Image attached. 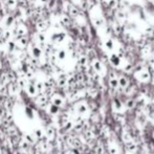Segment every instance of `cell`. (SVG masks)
Returning a JSON list of instances; mask_svg holds the SVG:
<instances>
[{
    "instance_id": "8992f818",
    "label": "cell",
    "mask_w": 154,
    "mask_h": 154,
    "mask_svg": "<svg viewBox=\"0 0 154 154\" xmlns=\"http://www.w3.org/2000/svg\"><path fill=\"white\" fill-rule=\"evenodd\" d=\"M49 101H51V104H53V105H55V106L59 107V108L63 107L64 106V104H65L64 98H63L62 96H60L59 93H53V96H51Z\"/></svg>"
},
{
    "instance_id": "f907efd6",
    "label": "cell",
    "mask_w": 154,
    "mask_h": 154,
    "mask_svg": "<svg viewBox=\"0 0 154 154\" xmlns=\"http://www.w3.org/2000/svg\"><path fill=\"white\" fill-rule=\"evenodd\" d=\"M151 1H153V0H151Z\"/></svg>"
},
{
    "instance_id": "7c38bea8",
    "label": "cell",
    "mask_w": 154,
    "mask_h": 154,
    "mask_svg": "<svg viewBox=\"0 0 154 154\" xmlns=\"http://www.w3.org/2000/svg\"><path fill=\"white\" fill-rule=\"evenodd\" d=\"M45 136L48 140V142H49V140H53L56 137V130L53 126H47V127L45 128Z\"/></svg>"
},
{
    "instance_id": "484cf974",
    "label": "cell",
    "mask_w": 154,
    "mask_h": 154,
    "mask_svg": "<svg viewBox=\"0 0 154 154\" xmlns=\"http://www.w3.org/2000/svg\"><path fill=\"white\" fill-rule=\"evenodd\" d=\"M18 88H19V86H18V85L11 84V86L9 87V90H10V93H11V94L17 93V92H18Z\"/></svg>"
},
{
    "instance_id": "83f0119b",
    "label": "cell",
    "mask_w": 154,
    "mask_h": 154,
    "mask_svg": "<svg viewBox=\"0 0 154 154\" xmlns=\"http://www.w3.org/2000/svg\"><path fill=\"white\" fill-rule=\"evenodd\" d=\"M13 22H14V18H13L12 16H7L6 20H5V25H6V27H10L13 24Z\"/></svg>"
},
{
    "instance_id": "ee69618b",
    "label": "cell",
    "mask_w": 154,
    "mask_h": 154,
    "mask_svg": "<svg viewBox=\"0 0 154 154\" xmlns=\"http://www.w3.org/2000/svg\"><path fill=\"white\" fill-rule=\"evenodd\" d=\"M2 35H3V31H2V29H0V38H1V37H2Z\"/></svg>"
},
{
    "instance_id": "e575fe53",
    "label": "cell",
    "mask_w": 154,
    "mask_h": 154,
    "mask_svg": "<svg viewBox=\"0 0 154 154\" xmlns=\"http://www.w3.org/2000/svg\"><path fill=\"white\" fill-rule=\"evenodd\" d=\"M125 105H126V107H127V109H130L134 106V102H133L132 100H128L127 103H126Z\"/></svg>"
},
{
    "instance_id": "9a60e30c",
    "label": "cell",
    "mask_w": 154,
    "mask_h": 154,
    "mask_svg": "<svg viewBox=\"0 0 154 154\" xmlns=\"http://www.w3.org/2000/svg\"><path fill=\"white\" fill-rule=\"evenodd\" d=\"M66 38V34L63 33V31H59V33H56L53 36V40L55 42H62L64 41Z\"/></svg>"
},
{
    "instance_id": "44dd1931",
    "label": "cell",
    "mask_w": 154,
    "mask_h": 154,
    "mask_svg": "<svg viewBox=\"0 0 154 154\" xmlns=\"http://www.w3.org/2000/svg\"><path fill=\"white\" fill-rule=\"evenodd\" d=\"M57 84H58V86H60V87H64L66 84H67V78H66L65 76H60L58 81H57Z\"/></svg>"
},
{
    "instance_id": "bcb514c9",
    "label": "cell",
    "mask_w": 154,
    "mask_h": 154,
    "mask_svg": "<svg viewBox=\"0 0 154 154\" xmlns=\"http://www.w3.org/2000/svg\"><path fill=\"white\" fill-rule=\"evenodd\" d=\"M0 154H2V151H1V148H0Z\"/></svg>"
},
{
    "instance_id": "9c48e42d",
    "label": "cell",
    "mask_w": 154,
    "mask_h": 154,
    "mask_svg": "<svg viewBox=\"0 0 154 154\" xmlns=\"http://www.w3.org/2000/svg\"><path fill=\"white\" fill-rule=\"evenodd\" d=\"M104 46L106 48L107 51H111V53H114V49H116V43H114V40L112 38H107L105 39L104 41Z\"/></svg>"
},
{
    "instance_id": "f35d334b",
    "label": "cell",
    "mask_w": 154,
    "mask_h": 154,
    "mask_svg": "<svg viewBox=\"0 0 154 154\" xmlns=\"http://www.w3.org/2000/svg\"><path fill=\"white\" fill-rule=\"evenodd\" d=\"M37 26H38V29L42 31V29H43L44 27H45V23H44L43 21H39V22H38V25H37Z\"/></svg>"
},
{
    "instance_id": "ffe728a7",
    "label": "cell",
    "mask_w": 154,
    "mask_h": 154,
    "mask_svg": "<svg viewBox=\"0 0 154 154\" xmlns=\"http://www.w3.org/2000/svg\"><path fill=\"white\" fill-rule=\"evenodd\" d=\"M17 85L19 86V88L21 89H24V88H26L27 85H29V83H27V79L26 78H19L17 81Z\"/></svg>"
},
{
    "instance_id": "74e56055",
    "label": "cell",
    "mask_w": 154,
    "mask_h": 154,
    "mask_svg": "<svg viewBox=\"0 0 154 154\" xmlns=\"http://www.w3.org/2000/svg\"><path fill=\"white\" fill-rule=\"evenodd\" d=\"M6 4H7V6H10V7L15 6V4H16V0H6Z\"/></svg>"
},
{
    "instance_id": "f6af8a7d",
    "label": "cell",
    "mask_w": 154,
    "mask_h": 154,
    "mask_svg": "<svg viewBox=\"0 0 154 154\" xmlns=\"http://www.w3.org/2000/svg\"><path fill=\"white\" fill-rule=\"evenodd\" d=\"M152 137L154 138V131H153V133H152Z\"/></svg>"
},
{
    "instance_id": "7dc6e473",
    "label": "cell",
    "mask_w": 154,
    "mask_h": 154,
    "mask_svg": "<svg viewBox=\"0 0 154 154\" xmlns=\"http://www.w3.org/2000/svg\"><path fill=\"white\" fill-rule=\"evenodd\" d=\"M29 1H31V2H34V1H36V0H29Z\"/></svg>"
},
{
    "instance_id": "ac0fdd59",
    "label": "cell",
    "mask_w": 154,
    "mask_h": 154,
    "mask_svg": "<svg viewBox=\"0 0 154 154\" xmlns=\"http://www.w3.org/2000/svg\"><path fill=\"white\" fill-rule=\"evenodd\" d=\"M118 83H120V87H122V88H126V87L129 86V80L125 76L118 77Z\"/></svg>"
},
{
    "instance_id": "836d02e7",
    "label": "cell",
    "mask_w": 154,
    "mask_h": 154,
    "mask_svg": "<svg viewBox=\"0 0 154 154\" xmlns=\"http://www.w3.org/2000/svg\"><path fill=\"white\" fill-rule=\"evenodd\" d=\"M123 69L125 70V71H131V70L133 69V66L131 65L130 63H127V64H125V65H124V67H123Z\"/></svg>"
},
{
    "instance_id": "e0dca14e",
    "label": "cell",
    "mask_w": 154,
    "mask_h": 154,
    "mask_svg": "<svg viewBox=\"0 0 154 154\" xmlns=\"http://www.w3.org/2000/svg\"><path fill=\"white\" fill-rule=\"evenodd\" d=\"M109 86L112 89H116L120 87V83H118V78L116 77H111L109 79Z\"/></svg>"
},
{
    "instance_id": "8d00e7d4",
    "label": "cell",
    "mask_w": 154,
    "mask_h": 154,
    "mask_svg": "<svg viewBox=\"0 0 154 154\" xmlns=\"http://www.w3.org/2000/svg\"><path fill=\"white\" fill-rule=\"evenodd\" d=\"M19 44H20V46H26V44H27V39H25V38H21V39H19Z\"/></svg>"
},
{
    "instance_id": "5b68a950",
    "label": "cell",
    "mask_w": 154,
    "mask_h": 154,
    "mask_svg": "<svg viewBox=\"0 0 154 154\" xmlns=\"http://www.w3.org/2000/svg\"><path fill=\"white\" fill-rule=\"evenodd\" d=\"M109 61H110L111 65L114 66V67H120V66L123 65L122 57L116 53H111L109 55Z\"/></svg>"
},
{
    "instance_id": "f546056e",
    "label": "cell",
    "mask_w": 154,
    "mask_h": 154,
    "mask_svg": "<svg viewBox=\"0 0 154 154\" xmlns=\"http://www.w3.org/2000/svg\"><path fill=\"white\" fill-rule=\"evenodd\" d=\"M37 38H38V40L40 42H45V40H46L45 35H44L43 33H40V31H39L38 34H37Z\"/></svg>"
},
{
    "instance_id": "7bdbcfd3",
    "label": "cell",
    "mask_w": 154,
    "mask_h": 154,
    "mask_svg": "<svg viewBox=\"0 0 154 154\" xmlns=\"http://www.w3.org/2000/svg\"><path fill=\"white\" fill-rule=\"evenodd\" d=\"M42 3H46V2H49V0H40Z\"/></svg>"
},
{
    "instance_id": "30bf717a",
    "label": "cell",
    "mask_w": 154,
    "mask_h": 154,
    "mask_svg": "<svg viewBox=\"0 0 154 154\" xmlns=\"http://www.w3.org/2000/svg\"><path fill=\"white\" fill-rule=\"evenodd\" d=\"M25 90H26V93L29 94V96H31V98H37L38 96V91H37V88L35 86V84L29 83L26 88H25Z\"/></svg>"
},
{
    "instance_id": "7402d4cb",
    "label": "cell",
    "mask_w": 154,
    "mask_h": 154,
    "mask_svg": "<svg viewBox=\"0 0 154 154\" xmlns=\"http://www.w3.org/2000/svg\"><path fill=\"white\" fill-rule=\"evenodd\" d=\"M66 56H67V53H66L65 49H60V51H58V53H57V58L60 61H63L66 59Z\"/></svg>"
},
{
    "instance_id": "4fadbf2b",
    "label": "cell",
    "mask_w": 154,
    "mask_h": 154,
    "mask_svg": "<svg viewBox=\"0 0 154 154\" xmlns=\"http://www.w3.org/2000/svg\"><path fill=\"white\" fill-rule=\"evenodd\" d=\"M22 138H23V140H25V142H26L29 146H35V145L37 144V142H38V140L35 137V135L31 134V133H26V134H24Z\"/></svg>"
},
{
    "instance_id": "3957f363",
    "label": "cell",
    "mask_w": 154,
    "mask_h": 154,
    "mask_svg": "<svg viewBox=\"0 0 154 154\" xmlns=\"http://www.w3.org/2000/svg\"><path fill=\"white\" fill-rule=\"evenodd\" d=\"M111 108H112V110L114 112L120 113V114H123V113H125L127 111L126 105L118 99H113L112 103H111Z\"/></svg>"
},
{
    "instance_id": "681fc988",
    "label": "cell",
    "mask_w": 154,
    "mask_h": 154,
    "mask_svg": "<svg viewBox=\"0 0 154 154\" xmlns=\"http://www.w3.org/2000/svg\"><path fill=\"white\" fill-rule=\"evenodd\" d=\"M106 1H108V0H106Z\"/></svg>"
},
{
    "instance_id": "4dcf8cb0",
    "label": "cell",
    "mask_w": 154,
    "mask_h": 154,
    "mask_svg": "<svg viewBox=\"0 0 154 154\" xmlns=\"http://www.w3.org/2000/svg\"><path fill=\"white\" fill-rule=\"evenodd\" d=\"M7 45V48H9V51H13L15 49V42L12 41V40H10V41L6 43Z\"/></svg>"
},
{
    "instance_id": "f1b7e54d",
    "label": "cell",
    "mask_w": 154,
    "mask_h": 154,
    "mask_svg": "<svg viewBox=\"0 0 154 154\" xmlns=\"http://www.w3.org/2000/svg\"><path fill=\"white\" fill-rule=\"evenodd\" d=\"M107 4H108V6L111 7V9H114V7L118 5V0H108V1H107Z\"/></svg>"
},
{
    "instance_id": "52a82bcc",
    "label": "cell",
    "mask_w": 154,
    "mask_h": 154,
    "mask_svg": "<svg viewBox=\"0 0 154 154\" xmlns=\"http://www.w3.org/2000/svg\"><path fill=\"white\" fill-rule=\"evenodd\" d=\"M36 104L40 108H45L48 105V96L45 93H40L36 98Z\"/></svg>"
},
{
    "instance_id": "2e32d148",
    "label": "cell",
    "mask_w": 154,
    "mask_h": 154,
    "mask_svg": "<svg viewBox=\"0 0 154 154\" xmlns=\"http://www.w3.org/2000/svg\"><path fill=\"white\" fill-rule=\"evenodd\" d=\"M31 56L35 59H40L42 57V49L38 46H34L31 48Z\"/></svg>"
},
{
    "instance_id": "b9f144b4",
    "label": "cell",
    "mask_w": 154,
    "mask_h": 154,
    "mask_svg": "<svg viewBox=\"0 0 154 154\" xmlns=\"http://www.w3.org/2000/svg\"><path fill=\"white\" fill-rule=\"evenodd\" d=\"M2 123H3V118L1 116H0V126L2 125Z\"/></svg>"
},
{
    "instance_id": "8fae6325",
    "label": "cell",
    "mask_w": 154,
    "mask_h": 154,
    "mask_svg": "<svg viewBox=\"0 0 154 154\" xmlns=\"http://www.w3.org/2000/svg\"><path fill=\"white\" fill-rule=\"evenodd\" d=\"M33 134L35 135V137H36L38 140H43L44 138H46V136H45V130H43V129H42V128H40V127L35 128Z\"/></svg>"
},
{
    "instance_id": "d6986e66",
    "label": "cell",
    "mask_w": 154,
    "mask_h": 154,
    "mask_svg": "<svg viewBox=\"0 0 154 154\" xmlns=\"http://www.w3.org/2000/svg\"><path fill=\"white\" fill-rule=\"evenodd\" d=\"M24 113H25V116H27V118H29V120H34L35 118V110L31 107H25V109H24Z\"/></svg>"
},
{
    "instance_id": "c3c4849f",
    "label": "cell",
    "mask_w": 154,
    "mask_h": 154,
    "mask_svg": "<svg viewBox=\"0 0 154 154\" xmlns=\"http://www.w3.org/2000/svg\"><path fill=\"white\" fill-rule=\"evenodd\" d=\"M0 68H1V62H0Z\"/></svg>"
},
{
    "instance_id": "277c9868",
    "label": "cell",
    "mask_w": 154,
    "mask_h": 154,
    "mask_svg": "<svg viewBox=\"0 0 154 154\" xmlns=\"http://www.w3.org/2000/svg\"><path fill=\"white\" fill-rule=\"evenodd\" d=\"M91 66H92V68H93L94 71H96L99 76H103L104 77V76L106 75V72H107L106 67H105V65H104L100 60H98V59L92 60Z\"/></svg>"
},
{
    "instance_id": "5bb4252c",
    "label": "cell",
    "mask_w": 154,
    "mask_h": 154,
    "mask_svg": "<svg viewBox=\"0 0 154 154\" xmlns=\"http://www.w3.org/2000/svg\"><path fill=\"white\" fill-rule=\"evenodd\" d=\"M45 109L47 110L48 114H51V116H57L59 113V111H60V108H59V107L55 106V105H53V104H51V103L45 107Z\"/></svg>"
},
{
    "instance_id": "4316f807",
    "label": "cell",
    "mask_w": 154,
    "mask_h": 154,
    "mask_svg": "<svg viewBox=\"0 0 154 154\" xmlns=\"http://www.w3.org/2000/svg\"><path fill=\"white\" fill-rule=\"evenodd\" d=\"M93 23H94V25H96V27H101L102 25L104 24V20L102 19V18H94Z\"/></svg>"
},
{
    "instance_id": "ab89813d",
    "label": "cell",
    "mask_w": 154,
    "mask_h": 154,
    "mask_svg": "<svg viewBox=\"0 0 154 154\" xmlns=\"http://www.w3.org/2000/svg\"><path fill=\"white\" fill-rule=\"evenodd\" d=\"M4 38H5V40H9V41H10V38H11V31H5Z\"/></svg>"
},
{
    "instance_id": "ba28073f",
    "label": "cell",
    "mask_w": 154,
    "mask_h": 154,
    "mask_svg": "<svg viewBox=\"0 0 154 154\" xmlns=\"http://www.w3.org/2000/svg\"><path fill=\"white\" fill-rule=\"evenodd\" d=\"M108 153L109 154H120V145L116 140H110L108 143Z\"/></svg>"
},
{
    "instance_id": "603a6c76",
    "label": "cell",
    "mask_w": 154,
    "mask_h": 154,
    "mask_svg": "<svg viewBox=\"0 0 154 154\" xmlns=\"http://www.w3.org/2000/svg\"><path fill=\"white\" fill-rule=\"evenodd\" d=\"M35 86H36L37 91H38L39 93H43L44 89H45V86H44V82H37L36 84H35Z\"/></svg>"
},
{
    "instance_id": "7a4b0ae2",
    "label": "cell",
    "mask_w": 154,
    "mask_h": 154,
    "mask_svg": "<svg viewBox=\"0 0 154 154\" xmlns=\"http://www.w3.org/2000/svg\"><path fill=\"white\" fill-rule=\"evenodd\" d=\"M75 110L76 112L79 114L80 116H87L90 112L88 104L85 101H80L75 105Z\"/></svg>"
},
{
    "instance_id": "6da1fadb",
    "label": "cell",
    "mask_w": 154,
    "mask_h": 154,
    "mask_svg": "<svg viewBox=\"0 0 154 154\" xmlns=\"http://www.w3.org/2000/svg\"><path fill=\"white\" fill-rule=\"evenodd\" d=\"M134 77L137 81H140V83H149L151 81V73L150 71L145 67H140L135 70Z\"/></svg>"
},
{
    "instance_id": "1f68e13d",
    "label": "cell",
    "mask_w": 154,
    "mask_h": 154,
    "mask_svg": "<svg viewBox=\"0 0 154 154\" xmlns=\"http://www.w3.org/2000/svg\"><path fill=\"white\" fill-rule=\"evenodd\" d=\"M79 64L82 66H85L87 64V58L85 56H82V57H80L79 59Z\"/></svg>"
},
{
    "instance_id": "d6a6232c",
    "label": "cell",
    "mask_w": 154,
    "mask_h": 154,
    "mask_svg": "<svg viewBox=\"0 0 154 154\" xmlns=\"http://www.w3.org/2000/svg\"><path fill=\"white\" fill-rule=\"evenodd\" d=\"M61 20H62V23L66 24V25L70 23V19H69V17H68L67 15H63L62 18H61Z\"/></svg>"
},
{
    "instance_id": "60d3db41",
    "label": "cell",
    "mask_w": 154,
    "mask_h": 154,
    "mask_svg": "<svg viewBox=\"0 0 154 154\" xmlns=\"http://www.w3.org/2000/svg\"><path fill=\"white\" fill-rule=\"evenodd\" d=\"M0 16H1V17H2V16H4V12H3V10H2V9L0 10Z\"/></svg>"
},
{
    "instance_id": "cb8c5ba5",
    "label": "cell",
    "mask_w": 154,
    "mask_h": 154,
    "mask_svg": "<svg viewBox=\"0 0 154 154\" xmlns=\"http://www.w3.org/2000/svg\"><path fill=\"white\" fill-rule=\"evenodd\" d=\"M69 14L72 17H78L79 16V10L76 6H70L69 7Z\"/></svg>"
},
{
    "instance_id": "d4e9b609",
    "label": "cell",
    "mask_w": 154,
    "mask_h": 154,
    "mask_svg": "<svg viewBox=\"0 0 154 154\" xmlns=\"http://www.w3.org/2000/svg\"><path fill=\"white\" fill-rule=\"evenodd\" d=\"M16 34H17L18 37H22V38H23L24 35L26 34V29L23 26H20L19 29H17V33H16Z\"/></svg>"
},
{
    "instance_id": "d590c367",
    "label": "cell",
    "mask_w": 154,
    "mask_h": 154,
    "mask_svg": "<svg viewBox=\"0 0 154 154\" xmlns=\"http://www.w3.org/2000/svg\"><path fill=\"white\" fill-rule=\"evenodd\" d=\"M125 18H126V16H125V14H124L123 12H118V19L120 20V21H124Z\"/></svg>"
}]
</instances>
